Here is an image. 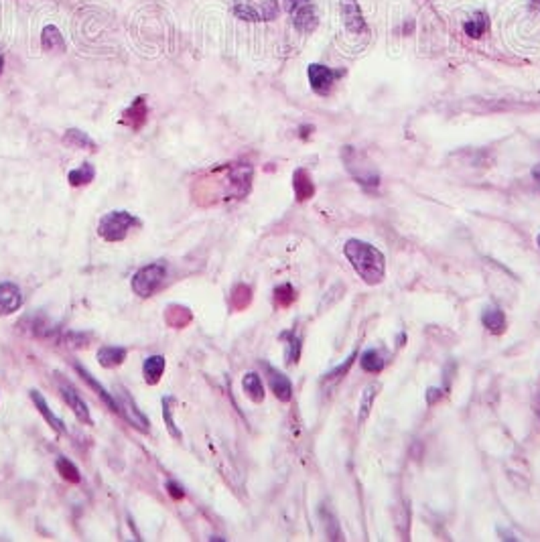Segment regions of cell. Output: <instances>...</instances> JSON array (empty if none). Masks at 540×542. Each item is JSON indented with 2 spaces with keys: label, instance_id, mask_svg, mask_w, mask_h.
I'll list each match as a JSON object with an SVG mask.
<instances>
[{
  "label": "cell",
  "instance_id": "4dcf8cb0",
  "mask_svg": "<svg viewBox=\"0 0 540 542\" xmlns=\"http://www.w3.org/2000/svg\"><path fill=\"white\" fill-rule=\"evenodd\" d=\"M356 356H358V354H356V352H354V354H352V356H350V360L343 361V363H341V365H339V368H335V370H333V372H330V374H327V378H330V380H331V378H339V376H341V374H345V372H348V370H350V365H352V363H354V360H356Z\"/></svg>",
  "mask_w": 540,
  "mask_h": 542
},
{
  "label": "cell",
  "instance_id": "d6986e66",
  "mask_svg": "<svg viewBox=\"0 0 540 542\" xmlns=\"http://www.w3.org/2000/svg\"><path fill=\"white\" fill-rule=\"evenodd\" d=\"M489 29V19H487V15L481 10V12H476L474 17H469L465 23H463V30H465V35L467 37H471V39H480L483 37V33Z\"/></svg>",
  "mask_w": 540,
  "mask_h": 542
},
{
  "label": "cell",
  "instance_id": "5b68a950",
  "mask_svg": "<svg viewBox=\"0 0 540 542\" xmlns=\"http://www.w3.org/2000/svg\"><path fill=\"white\" fill-rule=\"evenodd\" d=\"M167 276V267L163 262H152L149 267H143L141 271L132 276V291L138 297H150L159 291Z\"/></svg>",
  "mask_w": 540,
  "mask_h": 542
},
{
  "label": "cell",
  "instance_id": "9c48e42d",
  "mask_svg": "<svg viewBox=\"0 0 540 542\" xmlns=\"http://www.w3.org/2000/svg\"><path fill=\"white\" fill-rule=\"evenodd\" d=\"M60 392L65 400V404L73 410V415L86 424H91V415L88 404L84 402V398L80 396V392L75 390L67 380H60Z\"/></svg>",
  "mask_w": 540,
  "mask_h": 542
},
{
  "label": "cell",
  "instance_id": "8992f818",
  "mask_svg": "<svg viewBox=\"0 0 540 542\" xmlns=\"http://www.w3.org/2000/svg\"><path fill=\"white\" fill-rule=\"evenodd\" d=\"M307 75H309L311 90L319 93V96H327L333 90L335 82L343 75V71H333L321 63H311L309 69H307Z\"/></svg>",
  "mask_w": 540,
  "mask_h": 542
},
{
  "label": "cell",
  "instance_id": "d590c367",
  "mask_svg": "<svg viewBox=\"0 0 540 542\" xmlns=\"http://www.w3.org/2000/svg\"><path fill=\"white\" fill-rule=\"evenodd\" d=\"M2 69H4V55L0 53V73H2Z\"/></svg>",
  "mask_w": 540,
  "mask_h": 542
},
{
  "label": "cell",
  "instance_id": "d6a6232c",
  "mask_svg": "<svg viewBox=\"0 0 540 542\" xmlns=\"http://www.w3.org/2000/svg\"><path fill=\"white\" fill-rule=\"evenodd\" d=\"M441 396H443V390H439V388H431V390H426V402H429V404H435Z\"/></svg>",
  "mask_w": 540,
  "mask_h": 542
},
{
  "label": "cell",
  "instance_id": "2e32d148",
  "mask_svg": "<svg viewBox=\"0 0 540 542\" xmlns=\"http://www.w3.org/2000/svg\"><path fill=\"white\" fill-rule=\"evenodd\" d=\"M293 189H295V195L299 201H307L315 195V185L309 177V173L305 169H297L295 175H293Z\"/></svg>",
  "mask_w": 540,
  "mask_h": 542
},
{
  "label": "cell",
  "instance_id": "7a4b0ae2",
  "mask_svg": "<svg viewBox=\"0 0 540 542\" xmlns=\"http://www.w3.org/2000/svg\"><path fill=\"white\" fill-rule=\"evenodd\" d=\"M141 226V222L130 213V211H110L100 219L98 234L106 242H122L132 228Z\"/></svg>",
  "mask_w": 540,
  "mask_h": 542
},
{
  "label": "cell",
  "instance_id": "30bf717a",
  "mask_svg": "<svg viewBox=\"0 0 540 542\" xmlns=\"http://www.w3.org/2000/svg\"><path fill=\"white\" fill-rule=\"evenodd\" d=\"M264 368H267V374H269L270 390L274 392V396H276L278 400L289 402V400L293 398V384H291V380H289L282 372H278L276 368H272L269 363H264Z\"/></svg>",
  "mask_w": 540,
  "mask_h": 542
},
{
  "label": "cell",
  "instance_id": "603a6c76",
  "mask_svg": "<svg viewBox=\"0 0 540 542\" xmlns=\"http://www.w3.org/2000/svg\"><path fill=\"white\" fill-rule=\"evenodd\" d=\"M93 177H96V169H93V165H90V163L80 165L78 169L69 171V175H67V179H69V183H71L73 187L88 185V183L93 181Z\"/></svg>",
  "mask_w": 540,
  "mask_h": 542
},
{
  "label": "cell",
  "instance_id": "cb8c5ba5",
  "mask_svg": "<svg viewBox=\"0 0 540 542\" xmlns=\"http://www.w3.org/2000/svg\"><path fill=\"white\" fill-rule=\"evenodd\" d=\"M361 370H366V372H370V374H378V372H382L384 370V360H382V356L376 352V350H368V352H363L361 354Z\"/></svg>",
  "mask_w": 540,
  "mask_h": 542
},
{
  "label": "cell",
  "instance_id": "83f0119b",
  "mask_svg": "<svg viewBox=\"0 0 540 542\" xmlns=\"http://www.w3.org/2000/svg\"><path fill=\"white\" fill-rule=\"evenodd\" d=\"M295 299H297V295H295V289L291 284H282V287L274 289V302L278 307H289Z\"/></svg>",
  "mask_w": 540,
  "mask_h": 542
},
{
  "label": "cell",
  "instance_id": "d4e9b609",
  "mask_svg": "<svg viewBox=\"0 0 540 542\" xmlns=\"http://www.w3.org/2000/svg\"><path fill=\"white\" fill-rule=\"evenodd\" d=\"M55 467H57V471H60V476L63 480H67L69 483H80L82 482V476H80V469L69 461V459H65V457H60L57 461H55Z\"/></svg>",
  "mask_w": 540,
  "mask_h": 542
},
{
  "label": "cell",
  "instance_id": "9a60e30c",
  "mask_svg": "<svg viewBox=\"0 0 540 542\" xmlns=\"http://www.w3.org/2000/svg\"><path fill=\"white\" fill-rule=\"evenodd\" d=\"M30 400L35 402V406H37V410L41 413V417L47 421V424H51V428H55L57 433H65V424L61 421L60 417L49 408V404H47V400L43 398V394L39 390H30Z\"/></svg>",
  "mask_w": 540,
  "mask_h": 542
},
{
  "label": "cell",
  "instance_id": "74e56055",
  "mask_svg": "<svg viewBox=\"0 0 540 542\" xmlns=\"http://www.w3.org/2000/svg\"><path fill=\"white\" fill-rule=\"evenodd\" d=\"M537 242H539V246H540V236H539V238H537Z\"/></svg>",
  "mask_w": 540,
  "mask_h": 542
},
{
  "label": "cell",
  "instance_id": "277c9868",
  "mask_svg": "<svg viewBox=\"0 0 540 542\" xmlns=\"http://www.w3.org/2000/svg\"><path fill=\"white\" fill-rule=\"evenodd\" d=\"M234 15L242 21L258 23V21H274L278 17V0H234Z\"/></svg>",
  "mask_w": 540,
  "mask_h": 542
},
{
  "label": "cell",
  "instance_id": "ac0fdd59",
  "mask_svg": "<svg viewBox=\"0 0 540 542\" xmlns=\"http://www.w3.org/2000/svg\"><path fill=\"white\" fill-rule=\"evenodd\" d=\"M41 47L45 51H65V41L63 35L55 25H47L41 33Z\"/></svg>",
  "mask_w": 540,
  "mask_h": 542
},
{
  "label": "cell",
  "instance_id": "44dd1931",
  "mask_svg": "<svg viewBox=\"0 0 540 542\" xmlns=\"http://www.w3.org/2000/svg\"><path fill=\"white\" fill-rule=\"evenodd\" d=\"M65 145L73 147V149H86V151H96V143L91 141L90 136L84 132V130H78V128H71L65 132L63 136Z\"/></svg>",
  "mask_w": 540,
  "mask_h": 542
},
{
  "label": "cell",
  "instance_id": "7402d4cb",
  "mask_svg": "<svg viewBox=\"0 0 540 542\" xmlns=\"http://www.w3.org/2000/svg\"><path fill=\"white\" fill-rule=\"evenodd\" d=\"M242 386H244L246 394H248L254 402H262V400H264V386H262V380H260L258 374H254V372L246 374L244 380H242Z\"/></svg>",
  "mask_w": 540,
  "mask_h": 542
},
{
  "label": "cell",
  "instance_id": "1f68e13d",
  "mask_svg": "<svg viewBox=\"0 0 540 542\" xmlns=\"http://www.w3.org/2000/svg\"><path fill=\"white\" fill-rule=\"evenodd\" d=\"M167 489H169V494H171V498H175V500H181V498H183V496H185V491H183V487H181L179 483L167 482Z\"/></svg>",
  "mask_w": 540,
  "mask_h": 542
},
{
  "label": "cell",
  "instance_id": "8fae6325",
  "mask_svg": "<svg viewBox=\"0 0 540 542\" xmlns=\"http://www.w3.org/2000/svg\"><path fill=\"white\" fill-rule=\"evenodd\" d=\"M23 305V293L15 282H0V313L8 315Z\"/></svg>",
  "mask_w": 540,
  "mask_h": 542
},
{
  "label": "cell",
  "instance_id": "8d00e7d4",
  "mask_svg": "<svg viewBox=\"0 0 540 542\" xmlns=\"http://www.w3.org/2000/svg\"><path fill=\"white\" fill-rule=\"evenodd\" d=\"M530 2H532L534 6H539V4H540V0H530Z\"/></svg>",
  "mask_w": 540,
  "mask_h": 542
},
{
  "label": "cell",
  "instance_id": "f546056e",
  "mask_svg": "<svg viewBox=\"0 0 540 542\" xmlns=\"http://www.w3.org/2000/svg\"><path fill=\"white\" fill-rule=\"evenodd\" d=\"M252 299V295H250V289L248 287H238L236 291H234V305H236V309H244V307H248V302Z\"/></svg>",
  "mask_w": 540,
  "mask_h": 542
},
{
  "label": "cell",
  "instance_id": "e575fe53",
  "mask_svg": "<svg viewBox=\"0 0 540 542\" xmlns=\"http://www.w3.org/2000/svg\"><path fill=\"white\" fill-rule=\"evenodd\" d=\"M532 179L540 183V163L539 165H534V169H532Z\"/></svg>",
  "mask_w": 540,
  "mask_h": 542
},
{
  "label": "cell",
  "instance_id": "52a82bcc",
  "mask_svg": "<svg viewBox=\"0 0 540 542\" xmlns=\"http://www.w3.org/2000/svg\"><path fill=\"white\" fill-rule=\"evenodd\" d=\"M116 400H118V406H120V413L124 415V419L130 422L134 428H138L143 433H149L150 421L147 419V415L136 406L134 398L126 390H118V398Z\"/></svg>",
  "mask_w": 540,
  "mask_h": 542
},
{
  "label": "cell",
  "instance_id": "4316f807",
  "mask_svg": "<svg viewBox=\"0 0 540 542\" xmlns=\"http://www.w3.org/2000/svg\"><path fill=\"white\" fill-rule=\"evenodd\" d=\"M171 404H173V398H171V396H165V398H163V419H165V424H167L171 437L181 439V431L177 428L175 421H173V408H171Z\"/></svg>",
  "mask_w": 540,
  "mask_h": 542
},
{
  "label": "cell",
  "instance_id": "7c38bea8",
  "mask_svg": "<svg viewBox=\"0 0 540 542\" xmlns=\"http://www.w3.org/2000/svg\"><path fill=\"white\" fill-rule=\"evenodd\" d=\"M73 368H75V372H78V374H80V376L84 378V382H86V384H88L90 388H93V390L100 394V398L104 400V404H106V406H108V408H110L112 413H120L118 400H116V398L112 396V392L106 390V388H104V386H102V384H100V382H98V380H96L93 376H91L90 372H88V370H86L84 365H80V363H73Z\"/></svg>",
  "mask_w": 540,
  "mask_h": 542
},
{
  "label": "cell",
  "instance_id": "836d02e7",
  "mask_svg": "<svg viewBox=\"0 0 540 542\" xmlns=\"http://www.w3.org/2000/svg\"><path fill=\"white\" fill-rule=\"evenodd\" d=\"M313 132V126H300V138H307Z\"/></svg>",
  "mask_w": 540,
  "mask_h": 542
},
{
  "label": "cell",
  "instance_id": "e0dca14e",
  "mask_svg": "<svg viewBox=\"0 0 540 542\" xmlns=\"http://www.w3.org/2000/svg\"><path fill=\"white\" fill-rule=\"evenodd\" d=\"M126 358V347L122 345H104L98 352V361L102 368H116Z\"/></svg>",
  "mask_w": 540,
  "mask_h": 542
},
{
  "label": "cell",
  "instance_id": "4fadbf2b",
  "mask_svg": "<svg viewBox=\"0 0 540 542\" xmlns=\"http://www.w3.org/2000/svg\"><path fill=\"white\" fill-rule=\"evenodd\" d=\"M145 122H147V100H145L143 96H138V98L132 102V106L124 112L122 124L130 126L132 130H141Z\"/></svg>",
  "mask_w": 540,
  "mask_h": 542
},
{
  "label": "cell",
  "instance_id": "ba28073f",
  "mask_svg": "<svg viewBox=\"0 0 540 542\" xmlns=\"http://www.w3.org/2000/svg\"><path fill=\"white\" fill-rule=\"evenodd\" d=\"M339 10H341V21L350 33H354V35H366L368 33L366 19H363L360 4L356 0H341Z\"/></svg>",
  "mask_w": 540,
  "mask_h": 542
},
{
  "label": "cell",
  "instance_id": "ffe728a7",
  "mask_svg": "<svg viewBox=\"0 0 540 542\" xmlns=\"http://www.w3.org/2000/svg\"><path fill=\"white\" fill-rule=\"evenodd\" d=\"M165 372V358L163 356H150L143 363V374L149 384H156L163 378Z\"/></svg>",
  "mask_w": 540,
  "mask_h": 542
},
{
  "label": "cell",
  "instance_id": "484cf974",
  "mask_svg": "<svg viewBox=\"0 0 540 542\" xmlns=\"http://www.w3.org/2000/svg\"><path fill=\"white\" fill-rule=\"evenodd\" d=\"M376 396H378V384H370V386H368L366 390L361 392L360 422L368 419V415H370V408H372V404H374Z\"/></svg>",
  "mask_w": 540,
  "mask_h": 542
},
{
  "label": "cell",
  "instance_id": "5bb4252c",
  "mask_svg": "<svg viewBox=\"0 0 540 542\" xmlns=\"http://www.w3.org/2000/svg\"><path fill=\"white\" fill-rule=\"evenodd\" d=\"M481 323H483V327H485L487 332L494 333V335H502V333L506 332V327H508L506 315H504V311L498 309V307H487V309L481 313Z\"/></svg>",
  "mask_w": 540,
  "mask_h": 542
},
{
  "label": "cell",
  "instance_id": "6da1fadb",
  "mask_svg": "<svg viewBox=\"0 0 540 542\" xmlns=\"http://www.w3.org/2000/svg\"><path fill=\"white\" fill-rule=\"evenodd\" d=\"M343 254L350 260L352 269L356 271V274L360 276L366 284L374 287V284H380L384 280L386 258H384V254L376 246L352 238V240L345 242Z\"/></svg>",
  "mask_w": 540,
  "mask_h": 542
},
{
  "label": "cell",
  "instance_id": "3957f363",
  "mask_svg": "<svg viewBox=\"0 0 540 542\" xmlns=\"http://www.w3.org/2000/svg\"><path fill=\"white\" fill-rule=\"evenodd\" d=\"M285 10L291 15L293 27L303 35L313 33L319 25V15L313 0H285Z\"/></svg>",
  "mask_w": 540,
  "mask_h": 542
},
{
  "label": "cell",
  "instance_id": "f1b7e54d",
  "mask_svg": "<svg viewBox=\"0 0 540 542\" xmlns=\"http://www.w3.org/2000/svg\"><path fill=\"white\" fill-rule=\"evenodd\" d=\"M289 337V343H287V361L289 363H297L300 358V339L295 335V333H285Z\"/></svg>",
  "mask_w": 540,
  "mask_h": 542
}]
</instances>
